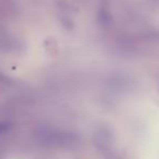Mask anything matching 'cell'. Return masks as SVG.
<instances>
[{"instance_id":"cell-1","label":"cell","mask_w":159,"mask_h":159,"mask_svg":"<svg viewBox=\"0 0 159 159\" xmlns=\"http://www.w3.org/2000/svg\"><path fill=\"white\" fill-rule=\"evenodd\" d=\"M10 44L9 40L3 39L2 37H0V50H3V49H8V45Z\"/></svg>"}]
</instances>
